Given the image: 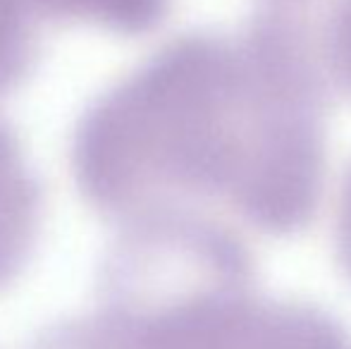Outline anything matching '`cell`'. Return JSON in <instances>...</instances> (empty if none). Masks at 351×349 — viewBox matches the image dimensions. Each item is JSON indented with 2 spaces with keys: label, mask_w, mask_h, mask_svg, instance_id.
<instances>
[{
  "label": "cell",
  "mask_w": 351,
  "mask_h": 349,
  "mask_svg": "<svg viewBox=\"0 0 351 349\" xmlns=\"http://www.w3.org/2000/svg\"><path fill=\"white\" fill-rule=\"evenodd\" d=\"M110 349H351V333L325 309L256 289L254 258L227 263L132 330L108 335Z\"/></svg>",
  "instance_id": "obj_1"
},
{
  "label": "cell",
  "mask_w": 351,
  "mask_h": 349,
  "mask_svg": "<svg viewBox=\"0 0 351 349\" xmlns=\"http://www.w3.org/2000/svg\"><path fill=\"white\" fill-rule=\"evenodd\" d=\"M330 88L351 96V0H332L315 36Z\"/></svg>",
  "instance_id": "obj_2"
},
{
  "label": "cell",
  "mask_w": 351,
  "mask_h": 349,
  "mask_svg": "<svg viewBox=\"0 0 351 349\" xmlns=\"http://www.w3.org/2000/svg\"><path fill=\"white\" fill-rule=\"evenodd\" d=\"M335 256L344 278L351 282V170L344 177L337 206V228H335Z\"/></svg>",
  "instance_id": "obj_3"
}]
</instances>
